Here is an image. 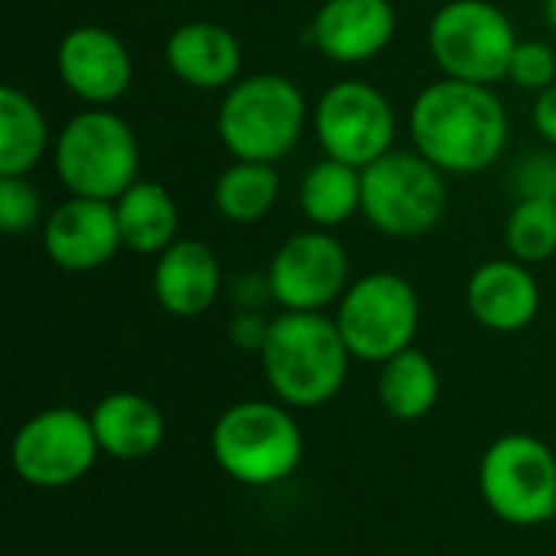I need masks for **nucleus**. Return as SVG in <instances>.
<instances>
[{
    "label": "nucleus",
    "instance_id": "nucleus-23",
    "mask_svg": "<svg viewBox=\"0 0 556 556\" xmlns=\"http://www.w3.org/2000/svg\"><path fill=\"white\" fill-rule=\"evenodd\" d=\"M300 212L313 228L332 231L362 212V169L323 156L300 182Z\"/></svg>",
    "mask_w": 556,
    "mask_h": 556
},
{
    "label": "nucleus",
    "instance_id": "nucleus-12",
    "mask_svg": "<svg viewBox=\"0 0 556 556\" xmlns=\"http://www.w3.org/2000/svg\"><path fill=\"white\" fill-rule=\"evenodd\" d=\"M274 303L287 313H323L349 290V251L323 228L290 235L267 267Z\"/></svg>",
    "mask_w": 556,
    "mask_h": 556
},
{
    "label": "nucleus",
    "instance_id": "nucleus-17",
    "mask_svg": "<svg viewBox=\"0 0 556 556\" xmlns=\"http://www.w3.org/2000/svg\"><path fill=\"white\" fill-rule=\"evenodd\" d=\"M466 306L489 332H521L541 313V287L531 267L515 257L485 261L466 283Z\"/></svg>",
    "mask_w": 556,
    "mask_h": 556
},
{
    "label": "nucleus",
    "instance_id": "nucleus-22",
    "mask_svg": "<svg viewBox=\"0 0 556 556\" xmlns=\"http://www.w3.org/2000/svg\"><path fill=\"white\" fill-rule=\"evenodd\" d=\"M49 153L42 108L20 88H0V176H29Z\"/></svg>",
    "mask_w": 556,
    "mask_h": 556
},
{
    "label": "nucleus",
    "instance_id": "nucleus-13",
    "mask_svg": "<svg viewBox=\"0 0 556 556\" xmlns=\"http://www.w3.org/2000/svg\"><path fill=\"white\" fill-rule=\"evenodd\" d=\"M55 72L62 85L88 108L121 101L134 85V59L117 33L98 23L72 26L55 49Z\"/></svg>",
    "mask_w": 556,
    "mask_h": 556
},
{
    "label": "nucleus",
    "instance_id": "nucleus-21",
    "mask_svg": "<svg viewBox=\"0 0 556 556\" xmlns=\"http://www.w3.org/2000/svg\"><path fill=\"white\" fill-rule=\"evenodd\" d=\"M440 391L437 362L414 345L388 358L378 371V401L394 420H424L440 404Z\"/></svg>",
    "mask_w": 556,
    "mask_h": 556
},
{
    "label": "nucleus",
    "instance_id": "nucleus-1",
    "mask_svg": "<svg viewBox=\"0 0 556 556\" xmlns=\"http://www.w3.org/2000/svg\"><path fill=\"white\" fill-rule=\"evenodd\" d=\"M414 150L446 176L485 173L508 147L511 121L492 85L440 78L427 85L407 117Z\"/></svg>",
    "mask_w": 556,
    "mask_h": 556
},
{
    "label": "nucleus",
    "instance_id": "nucleus-20",
    "mask_svg": "<svg viewBox=\"0 0 556 556\" xmlns=\"http://www.w3.org/2000/svg\"><path fill=\"white\" fill-rule=\"evenodd\" d=\"M117 225L124 248L134 254L156 257L163 254L173 241H179V205L173 192L153 179H137L117 202Z\"/></svg>",
    "mask_w": 556,
    "mask_h": 556
},
{
    "label": "nucleus",
    "instance_id": "nucleus-10",
    "mask_svg": "<svg viewBox=\"0 0 556 556\" xmlns=\"http://www.w3.org/2000/svg\"><path fill=\"white\" fill-rule=\"evenodd\" d=\"M313 130L326 156L365 169L394 150L397 114L388 94L371 81L342 78L319 94Z\"/></svg>",
    "mask_w": 556,
    "mask_h": 556
},
{
    "label": "nucleus",
    "instance_id": "nucleus-8",
    "mask_svg": "<svg viewBox=\"0 0 556 556\" xmlns=\"http://www.w3.org/2000/svg\"><path fill=\"white\" fill-rule=\"evenodd\" d=\"M336 306V326L355 362L384 365L388 358L407 352L417 339L420 296L401 274H365L349 283Z\"/></svg>",
    "mask_w": 556,
    "mask_h": 556
},
{
    "label": "nucleus",
    "instance_id": "nucleus-16",
    "mask_svg": "<svg viewBox=\"0 0 556 556\" xmlns=\"http://www.w3.org/2000/svg\"><path fill=\"white\" fill-rule=\"evenodd\" d=\"M166 68L176 81L199 91H228L241 78V39L215 20L179 23L163 46Z\"/></svg>",
    "mask_w": 556,
    "mask_h": 556
},
{
    "label": "nucleus",
    "instance_id": "nucleus-4",
    "mask_svg": "<svg viewBox=\"0 0 556 556\" xmlns=\"http://www.w3.org/2000/svg\"><path fill=\"white\" fill-rule=\"evenodd\" d=\"M52 163L68 195L117 202L140 179V143L117 111L85 108L55 134Z\"/></svg>",
    "mask_w": 556,
    "mask_h": 556
},
{
    "label": "nucleus",
    "instance_id": "nucleus-29",
    "mask_svg": "<svg viewBox=\"0 0 556 556\" xmlns=\"http://www.w3.org/2000/svg\"><path fill=\"white\" fill-rule=\"evenodd\" d=\"M270 323L274 319H264L261 309H238L228 323V339L241 349V352H257L264 349L267 336H270Z\"/></svg>",
    "mask_w": 556,
    "mask_h": 556
},
{
    "label": "nucleus",
    "instance_id": "nucleus-7",
    "mask_svg": "<svg viewBox=\"0 0 556 556\" xmlns=\"http://www.w3.org/2000/svg\"><path fill=\"white\" fill-rule=\"evenodd\" d=\"M515 23L492 0H446L427 29V49L446 78L495 85L518 49Z\"/></svg>",
    "mask_w": 556,
    "mask_h": 556
},
{
    "label": "nucleus",
    "instance_id": "nucleus-27",
    "mask_svg": "<svg viewBox=\"0 0 556 556\" xmlns=\"http://www.w3.org/2000/svg\"><path fill=\"white\" fill-rule=\"evenodd\" d=\"M508 81L525 88V91H544L556 81V52L544 39H521L511 65H508Z\"/></svg>",
    "mask_w": 556,
    "mask_h": 556
},
{
    "label": "nucleus",
    "instance_id": "nucleus-14",
    "mask_svg": "<svg viewBox=\"0 0 556 556\" xmlns=\"http://www.w3.org/2000/svg\"><path fill=\"white\" fill-rule=\"evenodd\" d=\"M124 248L117 208L104 199L68 195L42 222L46 257L68 274H88L114 261Z\"/></svg>",
    "mask_w": 556,
    "mask_h": 556
},
{
    "label": "nucleus",
    "instance_id": "nucleus-15",
    "mask_svg": "<svg viewBox=\"0 0 556 556\" xmlns=\"http://www.w3.org/2000/svg\"><path fill=\"white\" fill-rule=\"evenodd\" d=\"M394 33L397 10L391 0H326L309 23L316 52L339 65L378 59L391 46Z\"/></svg>",
    "mask_w": 556,
    "mask_h": 556
},
{
    "label": "nucleus",
    "instance_id": "nucleus-30",
    "mask_svg": "<svg viewBox=\"0 0 556 556\" xmlns=\"http://www.w3.org/2000/svg\"><path fill=\"white\" fill-rule=\"evenodd\" d=\"M231 296L238 300L241 309H261L264 303H274L267 274H264V277H261V274H244V277H238L235 287H231Z\"/></svg>",
    "mask_w": 556,
    "mask_h": 556
},
{
    "label": "nucleus",
    "instance_id": "nucleus-26",
    "mask_svg": "<svg viewBox=\"0 0 556 556\" xmlns=\"http://www.w3.org/2000/svg\"><path fill=\"white\" fill-rule=\"evenodd\" d=\"M42 222V195L26 176H0V231L20 238Z\"/></svg>",
    "mask_w": 556,
    "mask_h": 556
},
{
    "label": "nucleus",
    "instance_id": "nucleus-24",
    "mask_svg": "<svg viewBox=\"0 0 556 556\" xmlns=\"http://www.w3.org/2000/svg\"><path fill=\"white\" fill-rule=\"evenodd\" d=\"M215 208L225 222L254 225L270 215L280 199V173L277 163L257 160H231L212 189Z\"/></svg>",
    "mask_w": 556,
    "mask_h": 556
},
{
    "label": "nucleus",
    "instance_id": "nucleus-31",
    "mask_svg": "<svg viewBox=\"0 0 556 556\" xmlns=\"http://www.w3.org/2000/svg\"><path fill=\"white\" fill-rule=\"evenodd\" d=\"M531 121H534V130L556 147V81L547 85L544 91H538L534 98V108H531Z\"/></svg>",
    "mask_w": 556,
    "mask_h": 556
},
{
    "label": "nucleus",
    "instance_id": "nucleus-6",
    "mask_svg": "<svg viewBox=\"0 0 556 556\" xmlns=\"http://www.w3.org/2000/svg\"><path fill=\"white\" fill-rule=\"evenodd\" d=\"M446 212V173L417 150H391L362 169V215L388 238H424Z\"/></svg>",
    "mask_w": 556,
    "mask_h": 556
},
{
    "label": "nucleus",
    "instance_id": "nucleus-3",
    "mask_svg": "<svg viewBox=\"0 0 556 556\" xmlns=\"http://www.w3.org/2000/svg\"><path fill=\"white\" fill-rule=\"evenodd\" d=\"M309 121L303 88L280 72L241 75L218 104V140L235 160L280 163L293 153Z\"/></svg>",
    "mask_w": 556,
    "mask_h": 556
},
{
    "label": "nucleus",
    "instance_id": "nucleus-5",
    "mask_svg": "<svg viewBox=\"0 0 556 556\" xmlns=\"http://www.w3.org/2000/svg\"><path fill=\"white\" fill-rule=\"evenodd\" d=\"M212 456L228 479L251 489H270L296 472L303 433L287 404L241 401L215 420Z\"/></svg>",
    "mask_w": 556,
    "mask_h": 556
},
{
    "label": "nucleus",
    "instance_id": "nucleus-9",
    "mask_svg": "<svg viewBox=\"0 0 556 556\" xmlns=\"http://www.w3.org/2000/svg\"><path fill=\"white\" fill-rule=\"evenodd\" d=\"M479 489L495 518L534 528L556 518V456L531 433L498 437L479 463Z\"/></svg>",
    "mask_w": 556,
    "mask_h": 556
},
{
    "label": "nucleus",
    "instance_id": "nucleus-18",
    "mask_svg": "<svg viewBox=\"0 0 556 556\" xmlns=\"http://www.w3.org/2000/svg\"><path fill=\"white\" fill-rule=\"evenodd\" d=\"M222 293V264L199 238H179L153 264V296L176 319H195Z\"/></svg>",
    "mask_w": 556,
    "mask_h": 556
},
{
    "label": "nucleus",
    "instance_id": "nucleus-25",
    "mask_svg": "<svg viewBox=\"0 0 556 556\" xmlns=\"http://www.w3.org/2000/svg\"><path fill=\"white\" fill-rule=\"evenodd\" d=\"M508 254L521 264H544L556 254V199H515L505 222Z\"/></svg>",
    "mask_w": 556,
    "mask_h": 556
},
{
    "label": "nucleus",
    "instance_id": "nucleus-19",
    "mask_svg": "<svg viewBox=\"0 0 556 556\" xmlns=\"http://www.w3.org/2000/svg\"><path fill=\"white\" fill-rule=\"evenodd\" d=\"M91 427L101 453L121 463L153 456L166 437L163 410L150 397L134 391H114L101 397L91 410Z\"/></svg>",
    "mask_w": 556,
    "mask_h": 556
},
{
    "label": "nucleus",
    "instance_id": "nucleus-11",
    "mask_svg": "<svg viewBox=\"0 0 556 556\" xmlns=\"http://www.w3.org/2000/svg\"><path fill=\"white\" fill-rule=\"evenodd\" d=\"M101 446L91 427V414H78L75 407H49L29 417L10 446L13 472L33 489H68L81 482Z\"/></svg>",
    "mask_w": 556,
    "mask_h": 556
},
{
    "label": "nucleus",
    "instance_id": "nucleus-32",
    "mask_svg": "<svg viewBox=\"0 0 556 556\" xmlns=\"http://www.w3.org/2000/svg\"><path fill=\"white\" fill-rule=\"evenodd\" d=\"M544 16H547L551 29L556 33V0H544Z\"/></svg>",
    "mask_w": 556,
    "mask_h": 556
},
{
    "label": "nucleus",
    "instance_id": "nucleus-2",
    "mask_svg": "<svg viewBox=\"0 0 556 556\" xmlns=\"http://www.w3.org/2000/svg\"><path fill=\"white\" fill-rule=\"evenodd\" d=\"M352 352L326 313H280L261 349V368L287 407H323L349 378Z\"/></svg>",
    "mask_w": 556,
    "mask_h": 556
},
{
    "label": "nucleus",
    "instance_id": "nucleus-28",
    "mask_svg": "<svg viewBox=\"0 0 556 556\" xmlns=\"http://www.w3.org/2000/svg\"><path fill=\"white\" fill-rule=\"evenodd\" d=\"M515 195L518 199H556V153L531 150L515 166Z\"/></svg>",
    "mask_w": 556,
    "mask_h": 556
}]
</instances>
